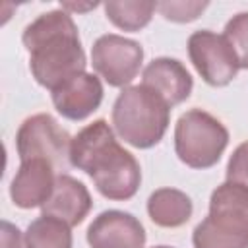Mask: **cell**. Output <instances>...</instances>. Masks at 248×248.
Here are the masks:
<instances>
[{"label": "cell", "mask_w": 248, "mask_h": 248, "mask_svg": "<svg viewBox=\"0 0 248 248\" xmlns=\"http://www.w3.org/2000/svg\"><path fill=\"white\" fill-rule=\"evenodd\" d=\"M225 39L234 50L238 66L248 70V12L232 16L225 25Z\"/></svg>", "instance_id": "17"}, {"label": "cell", "mask_w": 248, "mask_h": 248, "mask_svg": "<svg viewBox=\"0 0 248 248\" xmlns=\"http://www.w3.org/2000/svg\"><path fill=\"white\" fill-rule=\"evenodd\" d=\"M227 180L248 186V141L240 143L232 151L227 163Z\"/></svg>", "instance_id": "19"}, {"label": "cell", "mask_w": 248, "mask_h": 248, "mask_svg": "<svg viewBox=\"0 0 248 248\" xmlns=\"http://www.w3.org/2000/svg\"><path fill=\"white\" fill-rule=\"evenodd\" d=\"M194 248H248V186L225 180L211 192L209 213L192 232Z\"/></svg>", "instance_id": "4"}, {"label": "cell", "mask_w": 248, "mask_h": 248, "mask_svg": "<svg viewBox=\"0 0 248 248\" xmlns=\"http://www.w3.org/2000/svg\"><path fill=\"white\" fill-rule=\"evenodd\" d=\"M143 62V48L138 41L116 33L101 35L91 46L93 70L110 87H128Z\"/></svg>", "instance_id": "7"}, {"label": "cell", "mask_w": 248, "mask_h": 248, "mask_svg": "<svg viewBox=\"0 0 248 248\" xmlns=\"http://www.w3.org/2000/svg\"><path fill=\"white\" fill-rule=\"evenodd\" d=\"M72 227L48 215L31 221L23 242L25 248H72Z\"/></svg>", "instance_id": "15"}, {"label": "cell", "mask_w": 248, "mask_h": 248, "mask_svg": "<svg viewBox=\"0 0 248 248\" xmlns=\"http://www.w3.org/2000/svg\"><path fill=\"white\" fill-rule=\"evenodd\" d=\"M188 56L202 79L213 87L229 85L240 70L225 35H217L209 29L194 31L188 37Z\"/></svg>", "instance_id": "8"}, {"label": "cell", "mask_w": 248, "mask_h": 248, "mask_svg": "<svg viewBox=\"0 0 248 248\" xmlns=\"http://www.w3.org/2000/svg\"><path fill=\"white\" fill-rule=\"evenodd\" d=\"M56 176L58 174H56L54 165L45 159L21 161V165L10 184V198H12L14 205H17L21 209L43 207L45 202L52 194Z\"/></svg>", "instance_id": "11"}, {"label": "cell", "mask_w": 248, "mask_h": 248, "mask_svg": "<svg viewBox=\"0 0 248 248\" xmlns=\"http://www.w3.org/2000/svg\"><path fill=\"white\" fill-rule=\"evenodd\" d=\"M227 145L229 130L213 114L202 108H190L176 120L174 151L184 165L209 169L217 165Z\"/></svg>", "instance_id": "5"}, {"label": "cell", "mask_w": 248, "mask_h": 248, "mask_svg": "<svg viewBox=\"0 0 248 248\" xmlns=\"http://www.w3.org/2000/svg\"><path fill=\"white\" fill-rule=\"evenodd\" d=\"M0 244H2V248H21V232L10 221H2Z\"/></svg>", "instance_id": "20"}, {"label": "cell", "mask_w": 248, "mask_h": 248, "mask_svg": "<svg viewBox=\"0 0 248 248\" xmlns=\"http://www.w3.org/2000/svg\"><path fill=\"white\" fill-rule=\"evenodd\" d=\"M170 105L147 85H128L112 105L114 132L138 149L157 145L170 122Z\"/></svg>", "instance_id": "3"}, {"label": "cell", "mask_w": 248, "mask_h": 248, "mask_svg": "<svg viewBox=\"0 0 248 248\" xmlns=\"http://www.w3.org/2000/svg\"><path fill=\"white\" fill-rule=\"evenodd\" d=\"M99 6V2H87V4H79V2H62L60 8L66 12H89L95 10Z\"/></svg>", "instance_id": "21"}, {"label": "cell", "mask_w": 248, "mask_h": 248, "mask_svg": "<svg viewBox=\"0 0 248 248\" xmlns=\"http://www.w3.org/2000/svg\"><path fill=\"white\" fill-rule=\"evenodd\" d=\"M29 52V70L35 81L56 89L74 76L85 72V52L78 25L66 10H50L31 21L21 35Z\"/></svg>", "instance_id": "2"}, {"label": "cell", "mask_w": 248, "mask_h": 248, "mask_svg": "<svg viewBox=\"0 0 248 248\" xmlns=\"http://www.w3.org/2000/svg\"><path fill=\"white\" fill-rule=\"evenodd\" d=\"M16 145L19 161L45 159L54 165L56 170H64L70 163V134L46 112L33 114L23 120L16 134Z\"/></svg>", "instance_id": "6"}, {"label": "cell", "mask_w": 248, "mask_h": 248, "mask_svg": "<svg viewBox=\"0 0 248 248\" xmlns=\"http://www.w3.org/2000/svg\"><path fill=\"white\" fill-rule=\"evenodd\" d=\"M91 205L93 202L87 186L78 178L66 172H60L56 176L50 198L45 202L41 209H43V215L56 217L66 225L76 227L87 217V213L91 211Z\"/></svg>", "instance_id": "12"}, {"label": "cell", "mask_w": 248, "mask_h": 248, "mask_svg": "<svg viewBox=\"0 0 248 248\" xmlns=\"http://www.w3.org/2000/svg\"><path fill=\"white\" fill-rule=\"evenodd\" d=\"M194 211L190 196L176 188H159L147 200V213L149 219L165 229L182 227L190 221Z\"/></svg>", "instance_id": "14"}, {"label": "cell", "mask_w": 248, "mask_h": 248, "mask_svg": "<svg viewBox=\"0 0 248 248\" xmlns=\"http://www.w3.org/2000/svg\"><path fill=\"white\" fill-rule=\"evenodd\" d=\"M153 248H174V246H165V244H161V246H153Z\"/></svg>", "instance_id": "22"}, {"label": "cell", "mask_w": 248, "mask_h": 248, "mask_svg": "<svg viewBox=\"0 0 248 248\" xmlns=\"http://www.w3.org/2000/svg\"><path fill=\"white\" fill-rule=\"evenodd\" d=\"M207 2H192V0H167V2H157V10L161 16L169 21L176 23H188L194 21L202 16V12L207 8Z\"/></svg>", "instance_id": "18"}, {"label": "cell", "mask_w": 248, "mask_h": 248, "mask_svg": "<svg viewBox=\"0 0 248 248\" xmlns=\"http://www.w3.org/2000/svg\"><path fill=\"white\" fill-rule=\"evenodd\" d=\"M141 78V83L161 95L170 107L186 101L194 87V79L186 66L180 60L169 56L153 58L143 68Z\"/></svg>", "instance_id": "13"}, {"label": "cell", "mask_w": 248, "mask_h": 248, "mask_svg": "<svg viewBox=\"0 0 248 248\" xmlns=\"http://www.w3.org/2000/svg\"><path fill=\"white\" fill-rule=\"evenodd\" d=\"M105 14L110 23L124 31H140L149 21L157 10V2L149 0H108L103 4Z\"/></svg>", "instance_id": "16"}, {"label": "cell", "mask_w": 248, "mask_h": 248, "mask_svg": "<svg viewBox=\"0 0 248 248\" xmlns=\"http://www.w3.org/2000/svg\"><path fill=\"white\" fill-rule=\"evenodd\" d=\"M70 165L87 172L97 192L114 202L134 198L141 182L140 163L116 141L112 128L103 118L72 138Z\"/></svg>", "instance_id": "1"}, {"label": "cell", "mask_w": 248, "mask_h": 248, "mask_svg": "<svg viewBox=\"0 0 248 248\" xmlns=\"http://www.w3.org/2000/svg\"><path fill=\"white\" fill-rule=\"evenodd\" d=\"M85 236L91 248H143L145 244V229L140 219L120 209L99 213Z\"/></svg>", "instance_id": "9"}, {"label": "cell", "mask_w": 248, "mask_h": 248, "mask_svg": "<svg viewBox=\"0 0 248 248\" xmlns=\"http://www.w3.org/2000/svg\"><path fill=\"white\" fill-rule=\"evenodd\" d=\"M103 83L95 74L81 72L50 91L54 108L68 120H85L103 101Z\"/></svg>", "instance_id": "10"}]
</instances>
